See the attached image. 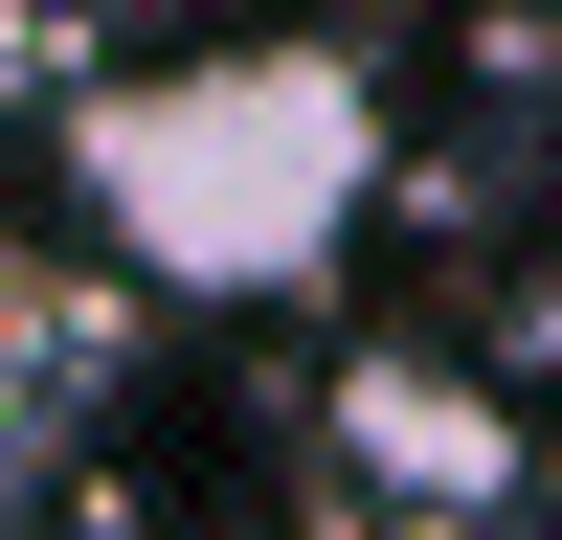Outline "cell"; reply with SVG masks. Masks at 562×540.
I'll return each instance as SVG.
<instances>
[{
	"label": "cell",
	"mask_w": 562,
	"mask_h": 540,
	"mask_svg": "<svg viewBox=\"0 0 562 540\" xmlns=\"http://www.w3.org/2000/svg\"><path fill=\"white\" fill-rule=\"evenodd\" d=\"M383 203V68L338 23H248V45H158V68L68 90V225L180 315L315 293Z\"/></svg>",
	"instance_id": "1"
},
{
	"label": "cell",
	"mask_w": 562,
	"mask_h": 540,
	"mask_svg": "<svg viewBox=\"0 0 562 540\" xmlns=\"http://www.w3.org/2000/svg\"><path fill=\"white\" fill-rule=\"evenodd\" d=\"M338 450L383 495H428V518H495V495H518V405L450 383V360H338Z\"/></svg>",
	"instance_id": "2"
}]
</instances>
